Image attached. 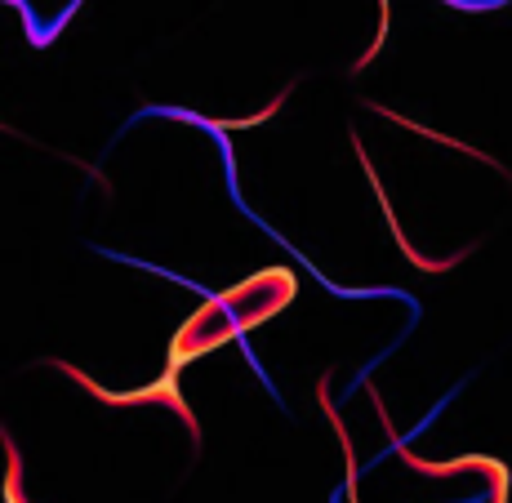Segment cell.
Listing matches in <instances>:
<instances>
[{"instance_id": "cell-1", "label": "cell", "mask_w": 512, "mask_h": 503, "mask_svg": "<svg viewBox=\"0 0 512 503\" xmlns=\"http://www.w3.org/2000/svg\"><path fill=\"white\" fill-rule=\"evenodd\" d=\"M450 9H472V14H481V9H499L508 5V0H446Z\"/></svg>"}]
</instances>
